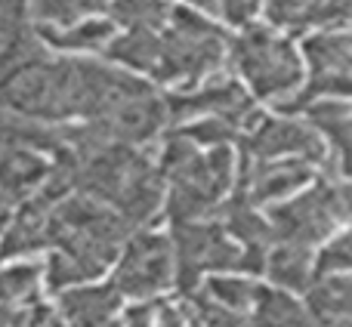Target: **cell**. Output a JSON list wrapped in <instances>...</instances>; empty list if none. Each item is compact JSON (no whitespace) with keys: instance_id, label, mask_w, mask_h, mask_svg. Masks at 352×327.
<instances>
[{"instance_id":"1","label":"cell","mask_w":352,"mask_h":327,"mask_svg":"<svg viewBox=\"0 0 352 327\" xmlns=\"http://www.w3.org/2000/svg\"><path fill=\"white\" fill-rule=\"evenodd\" d=\"M232 152L217 146L210 152H201L192 139L182 133L167 136L158 158V173L170 182L167 194V219L170 223H198L213 219L219 213L226 192L232 188Z\"/></svg>"},{"instance_id":"2","label":"cell","mask_w":352,"mask_h":327,"mask_svg":"<svg viewBox=\"0 0 352 327\" xmlns=\"http://www.w3.org/2000/svg\"><path fill=\"white\" fill-rule=\"evenodd\" d=\"M0 109L41 124H65L78 117L74 59L41 53L0 74Z\"/></svg>"},{"instance_id":"3","label":"cell","mask_w":352,"mask_h":327,"mask_svg":"<svg viewBox=\"0 0 352 327\" xmlns=\"http://www.w3.org/2000/svg\"><path fill=\"white\" fill-rule=\"evenodd\" d=\"M226 59V34L207 16L192 10H173L167 31L161 34V56L155 65V78L161 84H176L179 90H192L204 78H210Z\"/></svg>"},{"instance_id":"4","label":"cell","mask_w":352,"mask_h":327,"mask_svg":"<svg viewBox=\"0 0 352 327\" xmlns=\"http://www.w3.org/2000/svg\"><path fill=\"white\" fill-rule=\"evenodd\" d=\"M238 74L250 84L254 96L260 99H281L294 96L303 84V62L297 49L287 43V37L275 34L266 25H248L241 37L232 41L229 49Z\"/></svg>"},{"instance_id":"5","label":"cell","mask_w":352,"mask_h":327,"mask_svg":"<svg viewBox=\"0 0 352 327\" xmlns=\"http://www.w3.org/2000/svg\"><path fill=\"white\" fill-rule=\"evenodd\" d=\"M352 219V185L349 179L324 176L309 192L278 204L269 213L275 241L316 247L322 244L340 223Z\"/></svg>"},{"instance_id":"6","label":"cell","mask_w":352,"mask_h":327,"mask_svg":"<svg viewBox=\"0 0 352 327\" xmlns=\"http://www.w3.org/2000/svg\"><path fill=\"white\" fill-rule=\"evenodd\" d=\"M173 244V281L179 293L188 297L201 287L204 272H238L241 247L229 241V232L217 219L198 223H170Z\"/></svg>"},{"instance_id":"7","label":"cell","mask_w":352,"mask_h":327,"mask_svg":"<svg viewBox=\"0 0 352 327\" xmlns=\"http://www.w3.org/2000/svg\"><path fill=\"white\" fill-rule=\"evenodd\" d=\"M111 284L118 287L121 297L130 300H152L164 293L173 284V244L167 235L140 229L124 241L118 253L115 278Z\"/></svg>"},{"instance_id":"8","label":"cell","mask_w":352,"mask_h":327,"mask_svg":"<svg viewBox=\"0 0 352 327\" xmlns=\"http://www.w3.org/2000/svg\"><path fill=\"white\" fill-rule=\"evenodd\" d=\"M164 105L170 124L201 115V117H223L238 133H248L260 121V111L254 109V99L248 96V90H241V84H235L229 78H213L207 84L192 87V90H176L170 96H164Z\"/></svg>"},{"instance_id":"9","label":"cell","mask_w":352,"mask_h":327,"mask_svg":"<svg viewBox=\"0 0 352 327\" xmlns=\"http://www.w3.org/2000/svg\"><path fill=\"white\" fill-rule=\"evenodd\" d=\"M244 158L254 161H278L300 158L309 164H322L328 158V146L318 139V130L309 124L291 121V117H266L256 121L241 139Z\"/></svg>"},{"instance_id":"10","label":"cell","mask_w":352,"mask_h":327,"mask_svg":"<svg viewBox=\"0 0 352 327\" xmlns=\"http://www.w3.org/2000/svg\"><path fill=\"white\" fill-rule=\"evenodd\" d=\"M219 216H223V229L232 238L241 241V262L238 272L260 275L266 269V253L275 244V232L269 216L256 213V204H250L241 192H235L229 201L219 204Z\"/></svg>"},{"instance_id":"11","label":"cell","mask_w":352,"mask_h":327,"mask_svg":"<svg viewBox=\"0 0 352 327\" xmlns=\"http://www.w3.org/2000/svg\"><path fill=\"white\" fill-rule=\"evenodd\" d=\"M56 204L59 201H53L43 188L19 201L16 210L10 213L3 235H0V260H25V256H34L41 250H50L47 229Z\"/></svg>"},{"instance_id":"12","label":"cell","mask_w":352,"mask_h":327,"mask_svg":"<svg viewBox=\"0 0 352 327\" xmlns=\"http://www.w3.org/2000/svg\"><path fill=\"white\" fill-rule=\"evenodd\" d=\"M309 179H312L309 161H300V158L254 161L241 155V182H238V192L250 204H272V201L287 198L297 188H303Z\"/></svg>"},{"instance_id":"13","label":"cell","mask_w":352,"mask_h":327,"mask_svg":"<svg viewBox=\"0 0 352 327\" xmlns=\"http://www.w3.org/2000/svg\"><path fill=\"white\" fill-rule=\"evenodd\" d=\"M96 124L105 130V136H109L111 142H124V146L140 148L142 142L155 139L170 121H167L164 96H158L155 90H146V93H140V96L121 102L111 115L99 117Z\"/></svg>"},{"instance_id":"14","label":"cell","mask_w":352,"mask_h":327,"mask_svg":"<svg viewBox=\"0 0 352 327\" xmlns=\"http://www.w3.org/2000/svg\"><path fill=\"white\" fill-rule=\"evenodd\" d=\"M306 121L328 136L331 161L324 164V173L352 179V105L343 99H316L306 105Z\"/></svg>"},{"instance_id":"15","label":"cell","mask_w":352,"mask_h":327,"mask_svg":"<svg viewBox=\"0 0 352 327\" xmlns=\"http://www.w3.org/2000/svg\"><path fill=\"white\" fill-rule=\"evenodd\" d=\"M121 293L111 284H78L56 293V312L68 327H102L121 309Z\"/></svg>"},{"instance_id":"16","label":"cell","mask_w":352,"mask_h":327,"mask_svg":"<svg viewBox=\"0 0 352 327\" xmlns=\"http://www.w3.org/2000/svg\"><path fill=\"white\" fill-rule=\"evenodd\" d=\"M266 16L275 28L306 31L322 25H349L352 0H266Z\"/></svg>"},{"instance_id":"17","label":"cell","mask_w":352,"mask_h":327,"mask_svg":"<svg viewBox=\"0 0 352 327\" xmlns=\"http://www.w3.org/2000/svg\"><path fill=\"white\" fill-rule=\"evenodd\" d=\"M53 161L34 148H3L0 152V194L19 204L47 182Z\"/></svg>"},{"instance_id":"18","label":"cell","mask_w":352,"mask_h":327,"mask_svg":"<svg viewBox=\"0 0 352 327\" xmlns=\"http://www.w3.org/2000/svg\"><path fill=\"white\" fill-rule=\"evenodd\" d=\"M34 31L47 49H59V53H96V49H105L111 43L115 22L109 16H93V19H84V22L65 25V28L34 25Z\"/></svg>"},{"instance_id":"19","label":"cell","mask_w":352,"mask_h":327,"mask_svg":"<svg viewBox=\"0 0 352 327\" xmlns=\"http://www.w3.org/2000/svg\"><path fill=\"white\" fill-rule=\"evenodd\" d=\"M263 272L285 291L306 293L312 287L316 275V260H312V247H300V244L275 241L266 253V269Z\"/></svg>"},{"instance_id":"20","label":"cell","mask_w":352,"mask_h":327,"mask_svg":"<svg viewBox=\"0 0 352 327\" xmlns=\"http://www.w3.org/2000/svg\"><path fill=\"white\" fill-rule=\"evenodd\" d=\"M303 56L309 62V78L352 71V28H331L303 41Z\"/></svg>"},{"instance_id":"21","label":"cell","mask_w":352,"mask_h":327,"mask_svg":"<svg viewBox=\"0 0 352 327\" xmlns=\"http://www.w3.org/2000/svg\"><path fill=\"white\" fill-rule=\"evenodd\" d=\"M306 309L312 322H352V278L318 275L306 291Z\"/></svg>"},{"instance_id":"22","label":"cell","mask_w":352,"mask_h":327,"mask_svg":"<svg viewBox=\"0 0 352 327\" xmlns=\"http://www.w3.org/2000/svg\"><path fill=\"white\" fill-rule=\"evenodd\" d=\"M105 56H109V62H118L130 71H155L161 56V34L146 28H127L124 34L111 37Z\"/></svg>"},{"instance_id":"23","label":"cell","mask_w":352,"mask_h":327,"mask_svg":"<svg viewBox=\"0 0 352 327\" xmlns=\"http://www.w3.org/2000/svg\"><path fill=\"white\" fill-rule=\"evenodd\" d=\"M250 322L254 327H312V312L291 293L263 287L250 309Z\"/></svg>"},{"instance_id":"24","label":"cell","mask_w":352,"mask_h":327,"mask_svg":"<svg viewBox=\"0 0 352 327\" xmlns=\"http://www.w3.org/2000/svg\"><path fill=\"white\" fill-rule=\"evenodd\" d=\"M43 287V262L19 260L10 266H0V306H28L41 297Z\"/></svg>"},{"instance_id":"25","label":"cell","mask_w":352,"mask_h":327,"mask_svg":"<svg viewBox=\"0 0 352 327\" xmlns=\"http://www.w3.org/2000/svg\"><path fill=\"white\" fill-rule=\"evenodd\" d=\"M109 3L111 0H31V16L37 25L65 28V25L109 12Z\"/></svg>"},{"instance_id":"26","label":"cell","mask_w":352,"mask_h":327,"mask_svg":"<svg viewBox=\"0 0 352 327\" xmlns=\"http://www.w3.org/2000/svg\"><path fill=\"white\" fill-rule=\"evenodd\" d=\"M170 6L167 0H111L109 3V16L115 25L124 28H146V31H158L170 22Z\"/></svg>"},{"instance_id":"27","label":"cell","mask_w":352,"mask_h":327,"mask_svg":"<svg viewBox=\"0 0 352 327\" xmlns=\"http://www.w3.org/2000/svg\"><path fill=\"white\" fill-rule=\"evenodd\" d=\"M260 291L263 287L254 284V281L226 278V275H213V278H207V284H201V293H204L207 300H213V303H219V306H229V309H238V312L254 309Z\"/></svg>"},{"instance_id":"28","label":"cell","mask_w":352,"mask_h":327,"mask_svg":"<svg viewBox=\"0 0 352 327\" xmlns=\"http://www.w3.org/2000/svg\"><path fill=\"white\" fill-rule=\"evenodd\" d=\"M188 318H192V327H254L250 322V312H238L229 309V306H219L213 300H207L201 291L188 293Z\"/></svg>"},{"instance_id":"29","label":"cell","mask_w":352,"mask_h":327,"mask_svg":"<svg viewBox=\"0 0 352 327\" xmlns=\"http://www.w3.org/2000/svg\"><path fill=\"white\" fill-rule=\"evenodd\" d=\"M186 139H192L195 146H207V148H217V146H226L229 139H235L238 130L232 127L229 121L223 117H201V121L188 124V127L179 130Z\"/></svg>"},{"instance_id":"30","label":"cell","mask_w":352,"mask_h":327,"mask_svg":"<svg viewBox=\"0 0 352 327\" xmlns=\"http://www.w3.org/2000/svg\"><path fill=\"white\" fill-rule=\"evenodd\" d=\"M352 269V229L328 244L316 260V275H337Z\"/></svg>"},{"instance_id":"31","label":"cell","mask_w":352,"mask_h":327,"mask_svg":"<svg viewBox=\"0 0 352 327\" xmlns=\"http://www.w3.org/2000/svg\"><path fill=\"white\" fill-rule=\"evenodd\" d=\"M263 0H219V12L226 16V22L232 25H248L256 16Z\"/></svg>"},{"instance_id":"32","label":"cell","mask_w":352,"mask_h":327,"mask_svg":"<svg viewBox=\"0 0 352 327\" xmlns=\"http://www.w3.org/2000/svg\"><path fill=\"white\" fill-rule=\"evenodd\" d=\"M50 306H43L41 300L28 306H19L16 315H12V327H47V318H50Z\"/></svg>"},{"instance_id":"33","label":"cell","mask_w":352,"mask_h":327,"mask_svg":"<svg viewBox=\"0 0 352 327\" xmlns=\"http://www.w3.org/2000/svg\"><path fill=\"white\" fill-rule=\"evenodd\" d=\"M155 327H192V318L182 306L158 303L155 306Z\"/></svg>"},{"instance_id":"34","label":"cell","mask_w":352,"mask_h":327,"mask_svg":"<svg viewBox=\"0 0 352 327\" xmlns=\"http://www.w3.org/2000/svg\"><path fill=\"white\" fill-rule=\"evenodd\" d=\"M124 327H155V303L142 300V303L130 306L124 312Z\"/></svg>"},{"instance_id":"35","label":"cell","mask_w":352,"mask_h":327,"mask_svg":"<svg viewBox=\"0 0 352 327\" xmlns=\"http://www.w3.org/2000/svg\"><path fill=\"white\" fill-rule=\"evenodd\" d=\"M192 10H198V12H207V19L210 16H219V0H186Z\"/></svg>"},{"instance_id":"36","label":"cell","mask_w":352,"mask_h":327,"mask_svg":"<svg viewBox=\"0 0 352 327\" xmlns=\"http://www.w3.org/2000/svg\"><path fill=\"white\" fill-rule=\"evenodd\" d=\"M12 315H16L12 306H0V327H12Z\"/></svg>"},{"instance_id":"37","label":"cell","mask_w":352,"mask_h":327,"mask_svg":"<svg viewBox=\"0 0 352 327\" xmlns=\"http://www.w3.org/2000/svg\"><path fill=\"white\" fill-rule=\"evenodd\" d=\"M312 327H352V322H312Z\"/></svg>"},{"instance_id":"38","label":"cell","mask_w":352,"mask_h":327,"mask_svg":"<svg viewBox=\"0 0 352 327\" xmlns=\"http://www.w3.org/2000/svg\"><path fill=\"white\" fill-rule=\"evenodd\" d=\"M102 327H124V322H115V318H111L109 324H102Z\"/></svg>"}]
</instances>
